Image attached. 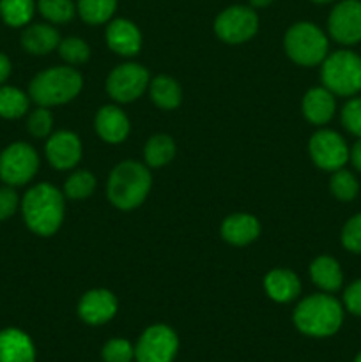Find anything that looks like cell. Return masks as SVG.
Masks as SVG:
<instances>
[{
	"label": "cell",
	"mask_w": 361,
	"mask_h": 362,
	"mask_svg": "<svg viewBox=\"0 0 361 362\" xmlns=\"http://www.w3.org/2000/svg\"><path fill=\"white\" fill-rule=\"evenodd\" d=\"M179 350L177 334L166 325H151L134 346L138 362H172Z\"/></svg>",
	"instance_id": "cell-9"
},
{
	"label": "cell",
	"mask_w": 361,
	"mask_h": 362,
	"mask_svg": "<svg viewBox=\"0 0 361 362\" xmlns=\"http://www.w3.org/2000/svg\"><path fill=\"white\" fill-rule=\"evenodd\" d=\"M46 158L57 170H69L80 163L81 144L80 138L71 131L53 133L46 141Z\"/></svg>",
	"instance_id": "cell-14"
},
{
	"label": "cell",
	"mask_w": 361,
	"mask_h": 362,
	"mask_svg": "<svg viewBox=\"0 0 361 362\" xmlns=\"http://www.w3.org/2000/svg\"><path fill=\"white\" fill-rule=\"evenodd\" d=\"M258 16L251 7L232 6L222 11L214 21V32L222 41L229 45L246 42L257 34Z\"/></svg>",
	"instance_id": "cell-8"
},
{
	"label": "cell",
	"mask_w": 361,
	"mask_h": 362,
	"mask_svg": "<svg viewBox=\"0 0 361 362\" xmlns=\"http://www.w3.org/2000/svg\"><path fill=\"white\" fill-rule=\"evenodd\" d=\"M34 0H0V16L9 27H25L34 16Z\"/></svg>",
	"instance_id": "cell-25"
},
{
	"label": "cell",
	"mask_w": 361,
	"mask_h": 362,
	"mask_svg": "<svg viewBox=\"0 0 361 362\" xmlns=\"http://www.w3.org/2000/svg\"><path fill=\"white\" fill-rule=\"evenodd\" d=\"M271 2L273 0H250V4L253 7H265V6H269Z\"/></svg>",
	"instance_id": "cell-40"
},
{
	"label": "cell",
	"mask_w": 361,
	"mask_h": 362,
	"mask_svg": "<svg viewBox=\"0 0 361 362\" xmlns=\"http://www.w3.org/2000/svg\"><path fill=\"white\" fill-rule=\"evenodd\" d=\"M18 205H20V200L13 186L0 187V221H6L11 216H14Z\"/></svg>",
	"instance_id": "cell-36"
},
{
	"label": "cell",
	"mask_w": 361,
	"mask_h": 362,
	"mask_svg": "<svg viewBox=\"0 0 361 362\" xmlns=\"http://www.w3.org/2000/svg\"><path fill=\"white\" fill-rule=\"evenodd\" d=\"M145 163L151 168H161V166L168 165L176 156V144L168 134H154L149 138L144 148Z\"/></svg>",
	"instance_id": "cell-24"
},
{
	"label": "cell",
	"mask_w": 361,
	"mask_h": 362,
	"mask_svg": "<svg viewBox=\"0 0 361 362\" xmlns=\"http://www.w3.org/2000/svg\"><path fill=\"white\" fill-rule=\"evenodd\" d=\"M64 194L52 184L30 187L21 200V212L28 228L42 237L53 235L64 221Z\"/></svg>",
	"instance_id": "cell-1"
},
{
	"label": "cell",
	"mask_w": 361,
	"mask_h": 362,
	"mask_svg": "<svg viewBox=\"0 0 361 362\" xmlns=\"http://www.w3.org/2000/svg\"><path fill=\"white\" fill-rule=\"evenodd\" d=\"M96 189V177L87 170L74 172L64 184V197L69 200H85Z\"/></svg>",
	"instance_id": "cell-28"
},
{
	"label": "cell",
	"mask_w": 361,
	"mask_h": 362,
	"mask_svg": "<svg viewBox=\"0 0 361 362\" xmlns=\"http://www.w3.org/2000/svg\"><path fill=\"white\" fill-rule=\"evenodd\" d=\"M354 362H361V352L357 354V357H356V359H354Z\"/></svg>",
	"instance_id": "cell-42"
},
{
	"label": "cell",
	"mask_w": 361,
	"mask_h": 362,
	"mask_svg": "<svg viewBox=\"0 0 361 362\" xmlns=\"http://www.w3.org/2000/svg\"><path fill=\"white\" fill-rule=\"evenodd\" d=\"M149 92H151V99L154 101V105L161 110H173L183 101V90H180L179 83L165 74L156 76L151 81Z\"/></svg>",
	"instance_id": "cell-23"
},
{
	"label": "cell",
	"mask_w": 361,
	"mask_h": 362,
	"mask_svg": "<svg viewBox=\"0 0 361 362\" xmlns=\"http://www.w3.org/2000/svg\"><path fill=\"white\" fill-rule=\"evenodd\" d=\"M59 53L67 64H84L87 62L88 57H91V48H88L87 42L80 37H67L62 39L59 45Z\"/></svg>",
	"instance_id": "cell-31"
},
{
	"label": "cell",
	"mask_w": 361,
	"mask_h": 362,
	"mask_svg": "<svg viewBox=\"0 0 361 362\" xmlns=\"http://www.w3.org/2000/svg\"><path fill=\"white\" fill-rule=\"evenodd\" d=\"M311 281L324 292H336L342 286L343 274L340 264L331 257H319L310 265Z\"/></svg>",
	"instance_id": "cell-22"
},
{
	"label": "cell",
	"mask_w": 361,
	"mask_h": 362,
	"mask_svg": "<svg viewBox=\"0 0 361 362\" xmlns=\"http://www.w3.org/2000/svg\"><path fill=\"white\" fill-rule=\"evenodd\" d=\"M134 357V349L127 339H110L103 346V361L105 362H131Z\"/></svg>",
	"instance_id": "cell-32"
},
{
	"label": "cell",
	"mask_w": 361,
	"mask_h": 362,
	"mask_svg": "<svg viewBox=\"0 0 361 362\" xmlns=\"http://www.w3.org/2000/svg\"><path fill=\"white\" fill-rule=\"evenodd\" d=\"M331 37L340 45H356L361 41V2L342 0L333 7L328 20Z\"/></svg>",
	"instance_id": "cell-12"
},
{
	"label": "cell",
	"mask_w": 361,
	"mask_h": 362,
	"mask_svg": "<svg viewBox=\"0 0 361 362\" xmlns=\"http://www.w3.org/2000/svg\"><path fill=\"white\" fill-rule=\"evenodd\" d=\"M314 2H317V4H326V2H331V0H314Z\"/></svg>",
	"instance_id": "cell-41"
},
{
	"label": "cell",
	"mask_w": 361,
	"mask_h": 362,
	"mask_svg": "<svg viewBox=\"0 0 361 362\" xmlns=\"http://www.w3.org/2000/svg\"><path fill=\"white\" fill-rule=\"evenodd\" d=\"M0 362H35V349L28 334L20 329L0 331Z\"/></svg>",
	"instance_id": "cell-17"
},
{
	"label": "cell",
	"mask_w": 361,
	"mask_h": 362,
	"mask_svg": "<svg viewBox=\"0 0 361 362\" xmlns=\"http://www.w3.org/2000/svg\"><path fill=\"white\" fill-rule=\"evenodd\" d=\"M84 78L76 69L67 66L50 67L32 78L28 95L39 106H57L73 101L81 90Z\"/></svg>",
	"instance_id": "cell-4"
},
{
	"label": "cell",
	"mask_w": 361,
	"mask_h": 362,
	"mask_svg": "<svg viewBox=\"0 0 361 362\" xmlns=\"http://www.w3.org/2000/svg\"><path fill=\"white\" fill-rule=\"evenodd\" d=\"M343 322V310L335 297L315 293L301 300L294 311V324L311 338H328L338 332Z\"/></svg>",
	"instance_id": "cell-3"
},
{
	"label": "cell",
	"mask_w": 361,
	"mask_h": 362,
	"mask_svg": "<svg viewBox=\"0 0 361 362\" xmlns=\"http://www.w3.org/2000/svg\"><path fill=\"white\" fill-rule=\"evenodd\" d=\"M324 87L335 95H354L361 90V57L340 49L322 60Z\"/></svg>",
	"instance_id": "cell-5"
},
{
	"label": "cell",
	"mask_w": 361,
	"mask_h": 362,
	"mask_svg": "<svg viewBox=\"0 0 361 362\" xmlns=\"http://www.w3.org/2000/svg\"><path fill=\"white\" fill-rule=\"evenodd\" d=\"M106 45L117 55L133 57L142 48V34L133 21L120 18L106 27Z\"/></svg>",
	"instance_id": "cell-15"
},
{
	"label": "cell",
	"mask_w": 361,
	"mask_h": 362,
	"mask_svg": "<svg viewBox=\"0 0 361 362\" xmlns=\"http://www.w3.org/2000/svg\"><path fill=\"white\" fill-rule=\"evenodd\" d=\"M264 288L276 303H290L301 293V281L289 269H275L264 278Z\"/></svg>",
	"instance_id": "cell-20"
},
{
	"label": "cell",
	"mask_w": 361,
	"mask_h": 362,
	"mask_svg": "<svg viewBox=\"0 0 361 362\" xmlns=\"http://www.w3.org/2000/svg\"><path fill=\"white\" fill-rule=\"evenodd\" d=\"M260 235V223L251 214H232L222 223V237L232 246H246Z\"/></svg>",
	"instance_id": "cell-19"
},
{
	"label": "cell",
	"mask_w": 361,
	"mask_h": 362,
	"mask_svg": "<svg viewBox=\"0 0 361 362\" xmlns=\"http://www.w3.org/2000/svg\"><path fill=\"white\" fill-rule=\"evenodd\" d=\"M285 52L299 66H317L328 57V37L317 25L301 21L287 30Z\"/></svg>",
	"instance_id": "cell-6"
},
{
	"label": "cell",
	"mask_w": 361,
	"mask_h": 362,
	"mask_svg": "<svg viewBox=\"0 0 361 362\" xmlns=\"http://www.w3.org/2000/svg\"><path fill=\"white\" fill-rule=\"evenodd\" d=\"M342 122L349 133L361 138V98H354L343 106Z\"/></svg>",
	"instance_id": "cell-35"
},
{
	"label": "cell",
	"mask_w": 361,
	"mask_h": 362,
	"mask_svg": "<svg viewBox=\"0 0 361 362\" xmlns=\"http://www.w3.org/2000/svg\"><path fill=\"white\" fill-rule=\"evenodd\" d=\"M28 110V95L16 87L0 85V117L20 119Z\"/></svg>",
	"instance_id": "cell-26"
},
{
	"label": "cell",
	"mask_w": 361,
	"mask_h": 362,
	"mask_svg": "<svg viewBox=\"0 0 361 362\" xmlns=\"http://www.w3.org/2000/svg\"><path fill=\"white\" fill-rule=\"evenodd\" d=\"M94 126L101 140L106 144H120L130 134V120L126 113L112 105H106L99 110Z\"/></svg>",
	"instance_id": "cell-16"
},
{
	"label": "cell",
	"mask_w": 361,
	"mask_h": 362,
	"mask_svg": "<svg viewBox=\"0 0 361 362\" xmlns=\"http://www.w3.org/2000/svg\"><path fill=\"white\" fill-rule=\"evenodd\" d=\"M149 73L140 64H120L106 78V92L119 103H131L149 87Z\"/></svg>",
	"instance_id": "cell-10"
},
{
	"label": "cell",
	"mask_w": 361,
	"mask_h": 362,
	"mask_svg": "<svg viewBox=\"0 0 361 362\" xmlns=\"http://www.w3.org/2000/svg\"><path fill=\"white\" fill-rule=\"evenodd\" d=\"M342 244L353 253H361V214H356L345 223L342 230Z\"/></svg>",
	"instance_id": "cell-34"
},
{
	"label": "cell",
	"mask_w": 361,
	"mask_h": 362,
	"mask_svg": "<svg viewBox=\"0 0 361 362\" xmlns=\"http://www.w3.org/2000/svg\"><path fill=\"white\" fill-rule=\"evenodd\" d=\"M39 170V156L34 147L18 141L0 154V179L9 186H23Z\"/></svg>",
	"instance_id": "cell-7"
},
{
	"label": "cell",
	"mask_w": 361,
	"mask_h": 362,
	"mask_svg": "<svg viewBox=\"0 0 361 362\" xmlns=\"http://www.w3.org/2000/svg\"><path fill=\"white\" fill-rule=\"evenodd\" d=\"M117 9V0H78L76 11L88 25L106 23Z\"/></svg>",
	"instance_id": "cell-27"
},
{
	"label": "cell",
	"mask_w": 361,
	"mask_h": 362,
	"mask_svg": "<svg viewBox=\"0 0 361 362\" xmlns=\"http://www.w3.org/2000/svg\"><path fill=\"white\" fill-rule=\"evenodd\" d=\"M117 313V299L110 290H88L78 303V315L88 325H103Z\"/></svg>",
	"instance_id": "cell-13"
},
{
	"label": "cell",
	"mask_w": 361,
	"mask_h": 362,
	"mask_svg": "<svg viewBox=\"0 0 361 362\" xmlns=\"http://www.w3.org/2000/svg\"><path fill=\"white\" fill-rule=\"evenodd\" d=\"M152 179L147 166L137 161H122L112 170L106 184L108 200L120 211H133L147 198Z\"/></svg>",
	"instance_id": "cell-2"
},
{
	"label": "cell",
	"mask_w": 361,
	"mask_h": 362,
	"mask_svg": "<svg viewBox=\"0 0 361 362\" xmlns=\"http://www.w3.org/2000/svg\"><path fill=\"white\" fill-rule=\"evenodd\" d=\"M60 35L52 25L34 23L27 27L21 34V46L27 49L30 55H46L59 48Z\"/></svg>",
	"instance_id": "cell-21"
},
{
	"label": "cell",
	"mask_w": 361,
	"mask_h": 362,
	"mask_svg": "<svg viewBox=\"0 0 361 362\" xmlns=\"http://www.w3.org/2000/svg\"><path fill=\"white\" fill-rule=\"evenodd\" d=\"M39 11L52 23H66L76 14L73 0H39Z\"/></svg>",
	"instance_id": "cell-29"
},
{
	"label": "cell",
	"mask_w": 361,
	"mask_h": 362,
	"mask_svg": "<svg viewBox=\"0 0 361 362\" xmlns=\"http://www.w3.org/2000/svg\"><path fill=\"white\" fill-rule=\"evenodd\" d=\"M310 158L315 165L326 172H336L349 159V148L338 133L329 129L317 131L308 144Z\"/></svg>",
	"instance_id": "cell-11"
},
{
	"label": "cell",
	"mask_w": 361,
	"mask_h": 362,
	"mask_svg": "<svg viewBox=\"0 0 361 362\" xmlns=\"http://www.w3.org/2000/svg\"><path fill=\"white\" fill-rule=\"evenodd\" d=\"M335 94H331L326 87L310 88L304 94L303 105H301L304 119L315 126L329 122L331 117L335 115Z\"/></svg>",
	"instance_id": "cell-18"
},
{
	"label": "cell",
	"mask_w": 361,
	"mask_h": 362,
	"mask_svg": "<svg viewBox=\"0 0 361 362\" xmlns=\"http://www.w3.org/2000/svg\"><path fill=\"white\" fill-rule=\"evenodd\" d=\"M349 158H350V161H353V165L361 172V138L356 141V144H354L353 151L349 152Z\"/></svg>",
	"instance_id": "cell-39"
},
{
	"label": "cell",
	"mask_w": 361,
	"mask_h": 362,
	"mask_svg": "<svg viewBox=\"0 0 361 362\" xmlns=\"http://www.w3.org/2000/svg\"><path fill=\"white\" fill-rule=\"evenodd\" d=\"M11 74V60L4 53H0V85L9 78Z\"/></svg>",
	"instance_id": "cell-38"
},
{
	"label": "cell",
	"mask_w": 361,
	"mask_h": 362,
	"mask_svg": "<svg viewBox=\"0 0 361 362\" xmlns=\"http://www.w3.org/2000/svg\"><path fill=\"white\" fill-rule=\"evenodd\" d=\"M343 303H345V308L350 313L361 317V279L347 286L345 293H343Z\"/></svg>",
	"instance_id": "cell-37"
},
{
	"label": "cell",
	"mask_w": 361,
	"mask_h": 362,
	"mask_svg": "<svg viewBox=\"0 0 361 362\" xmlns=\"http://www.w3.org/2000/svg\"><path fill=\"white\" fill-rule=\"evenodd\" d=\"M53 127V117L50 113V110H46V106H39L38 110L28 115L27 120V129L32 136L35 138H45L52 133Z\"/></svg>",
	"instance_id": "cell-33"
},
{
	"label": "cell",
	"mask_w": 361,
	"mask_h": 362,
	"mask_svg": "<svg viewBox=\"0 0 361 362\" xmlns=\"http://www.w3.org/2000/svg\"><path fill=\"white\" fill-rule=\"evenodd\" d=\"M329 187H331L333 197L338 198L342 202H350L356 198L357 191H360V184H357L356 177L353 175L347 170H336L331 177V182H329Z\"/></svg>",
	"instance_id": "cell-30"
}]
</instances>
